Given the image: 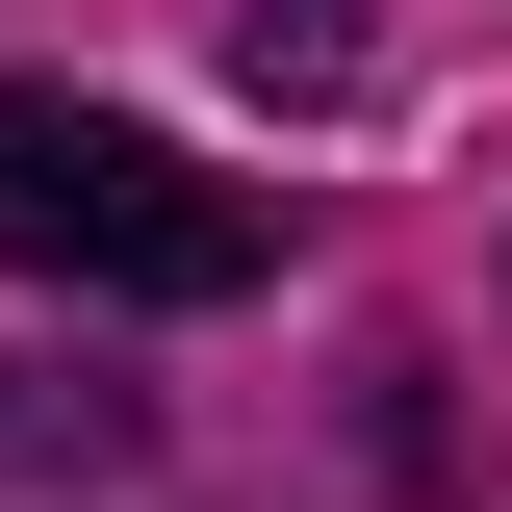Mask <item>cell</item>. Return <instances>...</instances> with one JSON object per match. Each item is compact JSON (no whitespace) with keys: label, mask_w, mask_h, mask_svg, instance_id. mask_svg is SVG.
Wrapping results in <instances>:
<instances>
[{"label":"cell","mask_w":512,"mask_h":512,"mask_svg":"<svg viewBox=\"0 0 512 512\" xmlns=\"http://www.w3.org/2000/svg\"><path fill=\"white\" fill-rule=\"evenodd\" d=\"M0 256H26V282H77V308H231L256 256H282V205L205 180L180 128H128V103L0 77Z\"/></svg>","instance_id":"cell-1"}]
</instances>
